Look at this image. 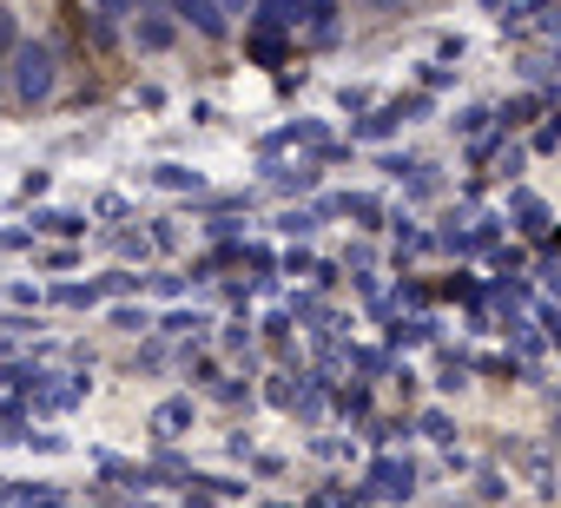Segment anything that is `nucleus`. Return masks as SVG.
Listing matches in <instances>:
<instances>
[{"mask_svg": "<svg viewBox=\"0 0 561 508\" xmlns=\"http://www.w3.org/2000/svg\"><path fill=\"white\" fill-rule=\"evenodd\" d=\"M14 93L21 100H47L54 93V54L47 47H14Z\"/></svg>", "mask_w": 561, "mask_h": 508, "instance_id": "obj_1", "label": "nucleus"}, {"mask_svg": "<svg viewBox=\"0 0 561 508\" xmlns=\"http://www.w3.org/2000/svg\"><path fill=\"white\" fill-rule=\"evenodd\" d=\"M133 8H159V0H133Z\"/></svg>", "mask_w": 561, "mask_h": 508, "instance_id": "obj_5", "label": "nucleus"}, {"mask_svg": "<svg viewBox=\"0 0 561 508\" xmlns=\"http://www.w3.org/2000/svg\"><path fill=\"white\" fill-rule=\"evenodd\" d=\"M172 14H179V21H192L205 41H218V34H225V8H218V0H172Z\"/></svg>", "mask_w": 561, "mask_h": 508, "instance_id": "obj_2", "label": "nucleus"}, {"mask_svg": "<svg viewBox=\"0 0 561 508\" xmlns=\"http://www.w3.org/2000/svg\"><path fill=\"white\" fill-rule=\"evenodd\" d=\"M383 8H397V0H383Z\"/></svg>", "mask_w": 561, "mask_h": 508, "instance_id": "obj_7", "label": "nucleus"}, {"mask_svg": "<svg viewBox=\"0 0 561 508\" xmlns=\"http://www.w3.org/2000/svg\"><path fill=\"white\" fill-rule=\"evenodd\" d=\"M100 8H106V14H126V8H133V0H100Z\"/></svg>", "mask_w": 561, "mask_h": 508, "instance_id": "obj_4", "label": "nucleus"}, {"mask_svg": "<svg viewBox=\"0 0 561 508\" xmlns=\"http://www.w3.org/2000/svg\"><path fill=\"white\" fill-rule=\"evenodd\" d=\"M277 8H298V0H277Z\"/></svg>", "mask_w": 561, "mask_h": 508, "instance_id": "obj_6", "label": "nucleus"}, {"mask_svg": "<svg viewBox=\"0 0 561 508\" xmlns=\"http://www.w3.org/2000/svg\"><path fill=\"white\" fill-rule=\"evenodd\" d=\"M0 47H14V14L0 8Z\"/></svg>", "mask_w": 561, "mask_h": 508, "instance_id": "obj_3", "label": "nucleus"}]
</instances>
